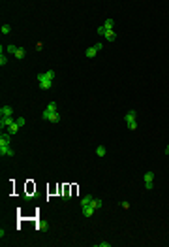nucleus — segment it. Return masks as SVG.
I'll use <instances>...</instances> for the list:
<instances>
[{"mask_svg":"<svg viewBox=\"0 0 169 247\" xmlns=\"http://www.w3.org/2000/svg\"><path fill=\"white\" fill-rule=\"evenodd\" d=\"M56 74H55V70H47V72H41V74H38L36 76V79H38V83H41V81H53V77H55Z\"/></svg>","mask_w":169,"mask_h":247,"instance_id":"7ed1b4c3","label":"nucleus"},{"mask_svg":"<svg viewBox=\"0 0 169 247\" xmlns=\"http://www.w3.org/2000/svg\"><path fill=\"white\" fill-rule=\"evenodd\" d=\"M41 117L45 121H49V123H60V113L58 111H53V113H49V111H43Z\"/></svg>","mask_w":169,"mask_h":247,"instance_id":"20e7f679","label":"nucleus"},{"mask_svg":"<svg viewBox=\"0 0 169 247\" xmlns=\"http://www.w3.org/2000/svg\"><path fill=\"white\" fill-rule=\"evenodd\" d=\"M98 34H101V36L105 34V27H104V25H101V27H98Z\"/></svg>","mask_w":169,"mask_h":247,"instance_id":"393cba45","label":"nucleus"},{"mask_svg":"<svg viewBox=\"0 0 169 247\" xmlns=\"http://www.w3.org/2000/svg\"><path fill=\"white\" fill-rule=\"evenodd\" d=\"M120 208H124V209H128V208H130V204H128V202H120Z\"/></svg>","mask_w":169,"mask_h":247,"instance_id":"a878e982","label":"nucleus"},{"mask_svg":"<svg viewBox=\"0 0 169 247\" xmlns=\"http://www.w3.org/2000/svg\"><path fill=\"white\" fill-rule=\"evenodd\" d=\"M104 27H105V30H113V27H115V21H113V19H105V21H104Z\"/></svg>","mask_w":169,"mask_h":247,"instance_id":"2eb2a0df","label":"nucleus"},{"mask_svg":"<svg viewBox=\"0 0 169 247\" xmlns=\"http://www.w3.org/2000/svg\"><path fill=\"white\" fill-rule=\"evenodd\" d=\"M104 49V43H96V46H92V47H88L86 51H85V57L86 59H92V57H96V55Z\"/></svg>","mask_w":169,"mask_h":247,"instance_id":"f03ea898","label":"nucleus"},{"mask_svg":"<svg viewBox=\"0 0 169 247\" xmlns=\"http://www.w3.org/2000/svg\"><path fill=\"white\" fill-rule=\"evenodd\" d=\"M11 143V134L9 132H2L0 134V145H9Z\"/></svg>","mask_w":169,"mask_h":247,"instance_id":"1a4fd4ad","label":"nucleus"},{"mask_svg":"<svg viewBox=\"0 0 169 247\" xmlns=\"http://www.w3.org/2000/svg\"><path fill=\"white\" fill-rule=\"evenodd\" d=\"M0 117H13V108L11 106H2L0 108Z\"/></svg>","mask_w":169,"mask_h":247,"instance_id":"6e6552de","label":"nucleus"},{"mask_svg":"<svg viewBox=\"0 0 169 247\" xmlns=\"http://www.w3.org/2000/svg\"><path fill=\"white\" fill-rule=\"evenodd\" d=\"M8 64V59L4 55V47H0V66H6Z\"/></svg>","mask_w":169,"mask_h":247,"instance_id":"dca6fc26","label":"nucleus"},{"mask_svg":"<svg viewBox=\"0 0 169 247\" xmlns=\"http://www.w3.org/2000/svg\"><path fill=\"white\" fill-rule=\"evenodd\" d=\"M165 153H167V155H169V143H167V147H165Z\"/></svg>","mask_w":169,"mask_h":247,"instance_id":"bb28decb","label":"nucleus"},{"mask_svg":"<svg viewBox=\"0 0 169 247\" xmlns=\"http://www.w3.org/2000/svg\"><path fill=\"white\" fill-rule=\"evenodd\" d=\"M90 206H92L94 209H100L101 206H104V202H101L100 198H92V202H90Z\"/></svg>","mask_w":169,"mask_h":247,"instance_id":"4468645a","label":"nucleus"},{"mask_svg":"<svg viewBox=\"0 0 169 247\" xmlns=\"http://www.w3.org/2000/svg\"><path fill=\"white\" fill-rule=\"evenodd\" d=\"M143 179H145V189L146 190H150L152 187H154V172H145V175H143Z\"/></svg>","mask_w":169,"mask_h":247,"instance_id":"39448f33","label":"nucleus"},{"mask_svg":"<svg viewBox=\"0 0 169 247\" xmlns=\"http://www.w3.org/2000/svg\"><path fill=\"white\" fill-rule=\"evenodd\" d=\"M25 55H26V51H25V49H23V47H19V49H17V53H15V59H19V61H23V59H25Z\"/></svg>","mask_w":169,"mask_h":247,"instance_id":"a211bd4d","label":"nucleus"},{"mask_svg":"<svg viewBox=\"0 0 169 247\" xmlns=\"http://www.w3.org/2000/svg\"><path fill=\"white\" fill-rule=\"evenodd\" d=\"M38 87L41 89V91H49V89L53 87V81H41V83H38Z\"/></svg>","mask_w":169,"mask_h":247,"instance_id":"ddd939ff","label":"nucleus"},{"mask_svg":"<svg viewBox=\"0 0 169 247\" xmlns=\"http://www.w3.org/2000/svg\"><path fill=\"white\" fill-rule=\"evenodd\" d=\"M15 121H17V125H19V127H23V125H25V117H17Z\"/></svg>","mask_w":169,"mask_h":247,"instance_id":"b1692460","label":"nucleus"},{"mask_svg":"<svg viewBox=\"0 0 169 247\" xmlns=\"http://www.w3.org/2000/svg\"><path fill=\"white\" fill-rule=\"evenodd\" d=\"M104 38H105L107 42H115V40H117V34H115V30H105Z\"/></svg>","mask_w":169,"mask_h":247,"instance_id":"9d476101","label":"nucleus"},{"mask_svg":"<svg viewBox=\"0 0 169 247\" xmlns=\"http://www.w3.org/2000/svg\"><path fill=\"white\" fill-rule=\"evenodd\" d=\"M83 215L85 217H92L94 215V208L92 206H83Z\"/></svg>","mask_w":169,"mask_h":247,"instance_id":"9b49d317","label":"nucleus"},{"mask_svg":"<svg viewBox=\"0 0 169 247\" xmlns=\"http://www.w3.org/2000/svg\"><path fill=\"white\" fill-rule=\"evenodd\" d=\"M13 123H15L13 117H0V128H2V132H4V128H9Z\"/></svg>","mask_w":169,"mask_h":247,"instance_id":"423d86ee","label":"nucleus"},{"mask_svg":"<svg viewBox=\"0 0 169 247\" xmlns=\"http://www.w3.org/2000/svg\"><path fill=\"white\" fill-rule=\"evenodd\" d=\"M56 108H58V106H56V102H49V104H47V108H45V111H49V113H53V111H58Z\"/></svg>","mask_w":169,"mask_h":247,"instance_id":"f3484780","label":"nucleus"},{"mask_svg":"<svg viewBox=\"0 0 169 247\" xmlns=\"http://www.w3.org/2000/svg\"><path fill=\"white\" fill-rule=\"evenodd\" d=\"M0 30H2V34H9V32H11V27L4 23V25H2V28H0Z\"/></svg>","mask_w":169,"mask_h":247,"instance_id":"412c9836","label":"nucleus"},{"mask_svg":"<svg viewBox=\"0 0 169 247\" xmlns=\"http://www.w3.org/2000/svg\"><path fill=\"white\" fill-rule=\"evenodd\" d=\"M96 247H111V243H109V241H100Z\"/></svg>","mask_w":169,"mask_h":247,"instance_id":"5701e85b","label":"nucleus"},{"mask_svg":"<svg viewBox=\"0 0 169 247\" xmlns=\"http://www.w3.org/2000/svg\"><path fill=\"white\" fill-rule=\"evenodd\" d=\"M90 202H92V196H90V194L83 196V200H81V208H83V206H90Z\"/></svg>","mask_w":169,"mask_h":247,"instance_id":"6ab92c4d","label":"nucleus"},{"mask_svg":"<svg viewBox=\"0 0 169 247\" xmlns=\"http://www.w3.org/2000/svg\"><path fill=\"white\" fill-rule=\"evenodd\" d=\"M17 49H19V47H15V46H8V47H6V51H8V53H11V55H15V53H17Z\"/></svg>","mask_w":169,"mask_h":247,"instance_id":"4be33fe9","label":"nucleus"},{"mask_svg":"<svg viewBox=\"0 0 169 247\" xmlns=\"http://www.w3.org/2000/svg\"><path fill=\"white\" fill-rule=\"evenodd\" d=\"M105 153H107L105 145H98V147H96V155L100 157V159H104V157H105Z\"/></svg>","mask_w":169,"mask_h":247,"instance_id":"f8f14e48","label":"nucleus"},{"mask_svg":"<svg viewBox=\"0 0 169 247\" xmlns=\"http://www.w3.org/2000/svg\"><path fill=\"white\" fill-rule=\"evenodd\" d=\"M0 155H2V157H13L15 151H13L11 145H0Z\"/></svg>","mask_w":169,"mask_h":247,"instance_id":"0eeeda50","label":"nucleus"},{"mask_svg":"<svg viewBox=\"0 0 169 247\" xmlns=\"http://www.w3.org/2000/svg\"><path fill=\"white\" fill-rule=\"evenodd\" d=\"M19 128H21V127H19V125H17V121H15V123H13V125H11V127H9V128H8V132H9V134H11V136H13V134H15V132H17V130H19Z\"/></svg>","mask_w":169,"mask_h":247,"instance_id":"aec40b11","label":"nucleus"},{"mask_svg":"<svg viewBox=\"0 0 169 247\" xmlns=\"http://www.w3.org/2000/svg\"><path fill=\"white\" fill-rule=\"evenodd\" d=\"M137 111L135 109H130V111H126V115H124V121H126V125H128V128L130 130H135L137 128Z\"/></svg>","mask_w":169,"mask_h":247,"instance_id":"f257e3e1","label":"nucleus"}]
</instances>
